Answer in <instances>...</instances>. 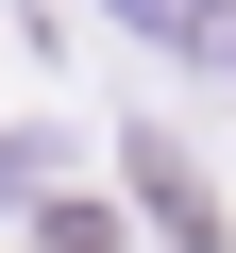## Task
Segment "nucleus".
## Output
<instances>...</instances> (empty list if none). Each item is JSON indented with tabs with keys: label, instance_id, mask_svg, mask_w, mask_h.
<instances>
[{
	"label": "nucleus",
	"instance_id": "1",
	"mask_svg": "<svg viewBox=\"0 0 236 253\" xmlns=\"http://www.w3.org/2000/svg\"><path fill=\"white\" fill-rule=\"evenodd\" d=\"M51 253H118V219H101V203H68V219H51Z\"/></svg>",
	"mask_w": 236,
	"mask_h": 253
}]
</instances>
